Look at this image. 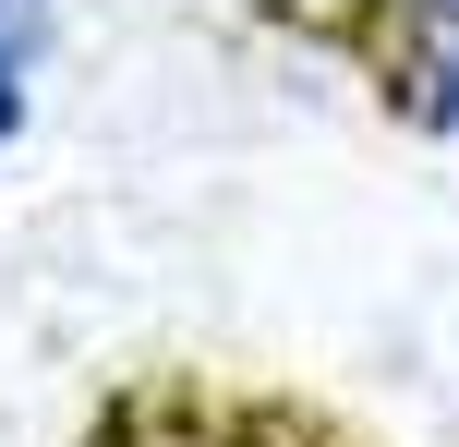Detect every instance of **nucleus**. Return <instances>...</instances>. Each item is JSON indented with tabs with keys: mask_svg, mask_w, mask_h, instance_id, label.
Masks as SVG:
<instances>
[{
	"mask_svg": "<svg viewBox=\"0 0 459 447\" xmlns=\"http://www.w3.org/2000/svg\"><path fill=\"white\" fill-rule=\"evenodd\" d=\"M37 73H48V0H0V158L37 121Z\"/></svg>",
	"mask_w": 459,
	"mask_h": 447,
	"instance_id": "nucleus-2",
	"label": "nucleus"
},
{
	"mask_svg": "<svg viewBox=\"0 0 459 447\" xmlns=\"http://www.w3.org/2000/svg\"><path fill=\"white\" fill-rule=\"evenodd\" d=\"M399 85L459 145V0H399Z\"/></svg>",
	"mask_w": 459,
	"mask_h": 447,
	"instance_id": "nucleus-1",
	"label": "nucleus"
}]
</instances>
